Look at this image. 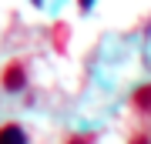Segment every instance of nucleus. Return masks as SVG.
Segmentation results:
<instances>
[{
  "instance_id": "obj_1",
  "label": "nucleus",
  "mask_w": 151,
  "mask_h": 144,
  "mask_svg": "<svg viewBox=\"0 0 151 144\" xmlns=\"http://www.w3.org/2000/svg\"><path fill=\"white\" fill-rule=\"evenodd\" d=\"M0 144H27V138H24V131L17 124H4L0 128Z\"/></svg>"
},
{
  "instance_id": "obj_4",
  "label": "nucleus",
  "mask_w": 151,
  "mask_h": 144,
  "mask_svg": "<svg viewBox=\"0 0 151 144\" xmlns=\"http://www.w3.org/2000/svg\"><path fill=\"white\" fill-rule=\"evenodd\" d=\"M67 144H91L87 138H74V141H67Z\"/></svg>"
},
{
  "instance_id": "obj_2",
  "label": "nucleus",
  "mask_w": 151,
  "mask_h": 144,
  "mask_svg": "<svg viewBox=\"0 0 151 144\" xmlns=\"http://www.w3.org/2000/svg\"><path fill=\"white\" fill-rule=\"evenodd\" d=\"M20 84H24V67L20 64H10L7 74H4V87H7V91H17Z\"/></svg>"
},
{
  "instance_id": "obj_3",
  "label": "nucleus",
  "mask_w": 151,
  "mask_h": 144,
  "mask_svg": "<svg viewBox=\"0 0 151 144\" xmlns=\"http://www.w3.org/2000/svg\"><path fill=\"white\" fill-rule=\"evenodd\" d=\"M134 104L141 107V111H148V107H151V84L141 87V91H134Z\"/></svg>"
}]
</instances>
